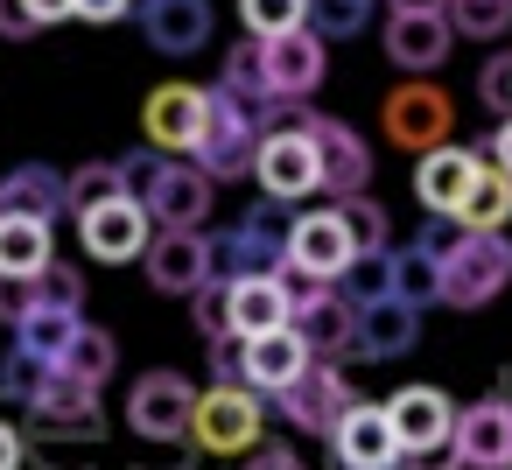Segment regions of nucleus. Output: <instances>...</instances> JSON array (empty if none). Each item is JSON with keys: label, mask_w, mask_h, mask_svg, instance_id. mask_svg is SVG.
Returning a JSON list of instances; mask_svg holds the SVG:
<instances>
[{"label": "nucleus", "mask_w": 512, "mask_h": 470, "mask_svg": "<svg viewBox=\"0 0 512 470\" xmlns=\"http://www.w3.org/2000/svg\"><path fill=\"white\" fill-rule=\"evenodd\" d=\"M477 99H484L498 120H512V57H491V64H484V78H477Z\"/></svg>", "instance_id": "41"}, {"label": "nucleus", "mask_w": 512, "mask_h": 470, "mask_svg": "<svg viewBox=\"0 0 512 470\" xmlns=\"http://www.w3.org/2000/svg\"><path fill=\"white\" fill-rule=\"evenodd\" d=\"M141 260H148L155 295H197L211 281V239L204 232H155L141 246Z\"/></svg>", "instance_id": "21"}, {"label": "nucleus", "mask_w": 512, "mask_h": 470, "mask_svg": "<svg viewBox=\"0 0 512 470\" xmlns=\"http://www.w3.org/2000/svg\"><path fill=\"white\" fill-rule=\"evenodd\" d=\"M505 281H512V239L505 232L463 225V239L435 260V302H449V309H484L505 295Z\"/></svg>", "instance_id": "2"}, {"label": "nucleus", "mask_w": 512, "mask_h": 470, "mask_svg": "<svg viewBox=\"0 0 512 470\" xmlns=\"http://www.w3.org/2000/svg\"><path fill=\"white\" fill-rule=\"evenodd\" d=\"M78 323H85L78 309H29V316L15 323V344H22V351H36L43 365H57V351L71 344V330H78Z\"/></svg>", "instance_id": "32"}, {"label": "nucleus", "mask_w": 512, "mask_h": 470, "mask_svg": "<svg viewBox=\"0 0 512 470\" xmlns=\"http://www.w3.org/2000/svg\"><path fill=\"white\" fill-rule=\"evenodd\" d=\"M29 36H36L29 0H0V43H29Z\"/></svg>", "instance_id": "47"}, {"label": "nucleus", "mask_w": 512, "mask_h": 470, "mask_svg": "<svg viewBox=\"0 0 512 470\" xmlns=\"http://www.w3.org/2000/svg\"><path fill=\"white\" fill-rule=\"evenodd\" d=\"M351 260V232H344V218H337V204L330 211H302L295 225H288V274H309V281H337V267Z\"/></svg>", "instance_id": "19"}, {"label": "nucleus", "mask_w": 512, "mask_h": 470, "mask_svg": "<svg viewBox=\"0 0 512 470\" xmlns=\"http://www.w3.org/2000/svg\"><path fill=\"white\" fill-rule=\"evenodd\" d=\"M449 43H456V29L442 22V8H386V57H393V71L428 78V71H442Z\"/></svg>", "instance_id": "17"}, {"label": "nucleus", "mask_w": 512, "mask_h": 470, "mask_svg": "<svg viewBox=\"0 0 512 470\" xmlns=\"http://www.w3.org/2000/svg\"><path fill=\"white\" fill-rule=\"evenodd\" d=\"M449 442L463 470H512V372H498V386L449 421Z\"/></svg>", "instance_id": "8"}, {"label": "nucleus", "mask_w": 512, "mask_h": 470, "mask_svg": "<svg viewBox=\"0 0 512 470\" xmlns=\"http://www.w3.org/2000/svg\"><path fill=\"white\" fill-rule=\"evenodd\" d=\"M288 120H295V127L309 134V148H316V190H330V197L372 190V148H365V134H358L351 120H330V113H309V106H295Z\"/></svg>", "instance_id": "5"}, {"label": "nucleus", "mask_w": 512, "mask_h": 470, "mask_svg": "<svg viewBox=\"0 0 512 470\" xmlns=\"http://www.w3.org/2000/svg\"><path fill=\"white\" fill-rule=\"evenodd\" d=\"M239 22L246 36H288L309 22V0H239Z\"/></svg>", "instance_id": "37"}, {"label": "nucleus", "mask_w": 512, "mask_h": 470, "mask_svg": "<svg viewBox=\"0 0 512 470\" xmlns=\"http://www.w3.org/2000/svg\"><path fill=\"white\" fill-rule=\"evenodd\" d=\"M190 407H197V386L183 372H169V365H155V372H141L127 386V428L141 442H183L190 435Z\"/></svg>", "instance_id": "9"}, {"label": "nucleus", "mask_w": 512, "mask_h": 470, "mask_svg": "<svg viewBox=\"0 0 512 470\" xmlns=\"http://www.w3.org/2000/svg\"><path fill=\"white\" fill-rule=\"evenodd\" d=\"M372 15H379V0H309V29H316L323 43H344V36H358Z\"/></svg>", "instance_id": "35"}, {"label": "nucleus", "mask_w": 512, "mask_h": 470, "mask_svg": "<svg viewBox=\"0 0 512 470\" xmlns=\"http://www.w3.org/2000/svg\"><path fill=\"white\" fill-rule=\"evenodd\" d=\"M484 162L512 176V120H498V134H491V148H484Z\"/></svg>", "instance_id": "50"}, {"label": "nucleus", "mask_w": 512, "mask_h": 470, "mask_svg": "<svg viewBox=\"0 0 512 470\" xmlns=\"http://www.w3.org/2000/svg\"><path fill=\"white\" fill-rule=\"evenodd\" d=\"M267 400H274V414H281L295 435H316V442H323V435L344 421V407H351L358 393H351V379H344L337 358H309V365H302L288 386H274Z\"/></svg>", "instance_id": "4"}, {"label": "nucleus", "mask_w": 512, "mask_h": 470, "mask_svg": "<svg viewBox=\"0 0 512 470\" xmlns=\"http://www.w3.org/2000/svg\"><path fill=\"white\" fill-rule=\"evenodd\" d=\"M134 15H141V36L148 50L162 57H197L211 43V0H134Z\"/></svg>", "instance_id": "20"}, {"label": "nucleus", "mask_w": 512, "mask_h": 470, "mask_svg": "<svg viewBox=\"0 0 512 470\" xmlns=\"http://www.w3.org/2000/svg\"><path fill=\"white\" fill-rule=\"evenodd\" d=\"M43 260H57V239L43 218H0V274H36Z\"/></svg>", "instance_id": "29"}, {"label": "nucleus", "mask_w": 512, "mask_h": 470, "mask_svg": "<svg viewBox=\"0 0 512 470\" xmlns=\"http://www.w3.org/2000/svg\"><path fill=\"white\" fill-rule=\"evenodd\" d=\"M323 442H330L337 470H393V463H400V435H393L386 407H372V400H351L344 421H337Z\"/></svg>", "instance_id": "18"}, {"label": "nucleus", "mask_w": 512, "mask_h": 470, "mask_svg": "<svg viewBox=\"0 0 512 470\" xmlns=\"http://www.w3.org/2000/svg\"><path fill=\"white\" fill-rule=\"evenodd\" d=\"M281 260H288V218H281L274 197L253 204L239 225H225V232L211 239V274H218V281H239V274H281Z\"/></svg>", "instance_id": "6"}, {"label": "nucleus", "mask_w": 512, "mask_h": 470, "mask_svg": "<svg viewBox=\"0 0 512 470\" xmlns=\"http://www.w3.org/2000/svg\"><path fill=\"white\" fill-rule=\"evenodd\" d=\"M274 323H288V281L281 274H239V281H225V330L232 337H260Z\"/></svg>", "instance_id": "23"}, {"label": "nucleus", "mask_w": 512, "mask_h": 470, "mask_svg": "<svg viewBox=\"0 0 512 470\" xmlns=\"http://www.w3.org/2000/svg\"><path fill=\"white\" fill-rule=\"evenodd\" d=\"M393 295H400V302H414V309H428V302H435V260H428L421 246L393 253Z\"/></svg>", "instance_id": "38"}, {"label": "nucleus", "mask_w": 512, "mask_h": 470, "mask_svg": "<svg viewBox=\"0 0 512 470\" xmlns=\"http://www.w3.org/2000/svg\"><path fill=\"white\" fill-rule=\"evenodd\" d=\"M456 218H463L470 232H505V225H512V176L491 169V162H477V176H470Z\"/></svg>", "instance_id": "27"}, {"label": "nucleus", "mask_w": 512, "mask_h": 470, "mask_svg": "<svg viewBox=\"0 0 512 470\" xmlns=\"http://www.w3.org/2000/svg\"><path fill=\"white\" fill-rule=\"evenodd\" d=\"M337 218H344V232H351V253H386V211L372 204V190L337 197Z\"/></svg>", "instance_id": "36"}, {"label": "nucleus", "mask_w": 512, "mask_h": 470, "mask_svg": "<svg viewBox=\"0 0 512 470\" xmlns=\"http://www.w3.org/2000/svg\"><path fill=\"white\" fill-rule=\"evenodd\" d=\"M29 463V442H22V428L15 421H0V470H22Z\"/></svg>", "instance_id": "49"}, {"label": "nucleus", "mask_w": 512, "mask_h": 470, "mask_svg": "<svg viewBox=\"0 0 512 470\" xmlns=\"http://www.w3.org/2000/svg\"><path fill=\"white\" fill-rule=\"evenodd\" d=\"M239 470H309V463H302L288 442H260V449H246V456H239Z\"/></svg>", "instance_id": "46"}, {"label": "nucleus", "mask_w": 512, "mask_h": 470, "mask_svg": "<svg viewBox=\"0 0 512 470\" xmlns=\"http://www.w3.org/2000/svg\"><path fill=\"white\" fill-rule=\"evenodd\" d=\"M43 372H50V365H43L36 351H22V344H15L8 358H0V400H22V407H29V393L43 386Z\"/></svg>", "instance_id": "39"}, {"label": "nucleus", "mask_w": 512, "mask_h": 470, "mask_svg": "<svg viewBox=\"0 0 512 470\" xmlns=\"http://www.w3.org/2000/svg\"><path fill=\"white\" fill-rule=\"evenodd\" d=\"M183 302L197 309V330H204V337H218V330H225V281H218V274H211L197 295H183Z\"/></svg>", "instance_id": "44"}, {"label": "nucleus", "mask_w": 512, "mask_h": 470, "mask_svg": "<svg viewBox=\"0 0 512 470\" xmlns=\"http://www.w3.org/2000/svg\"><path fill=\"white\" fill-rule=\"evenodd\" d=\"M393 470H463V456H456V442L442 435V442H421V449H400V463Z\"/></svg>", "instance_id": "45"}, {"label": "nucleus", "mask_w": 512, "mask_h": 470, "mask_svg": "<svg viewBox=\"0 0 512 470\" xmlns=\"http://www.w3.org/2000/svg\"><path fill=\"white\" fill-rule=\"evenodd\" d=\"M260 428H267V407H260L253 386H197V407H190V435L183 442H197L204 456L239 463L246 449L267 442Z\"/></svg>", "instance_id": "3"}, {"label": "nucleus", "mask_w": 512, "mask_h": 470, "mask_svg": "<svg viewBox=\"0 0 512 470\" xmlns=\"http://www.w3.org/2000/svg\"><path fill=\"white\" fill-rule=\"evenodd\" d=\"M421 344V309L400 302V295H379L365 309H351V337H344V358L358 365H379V358H400Z\"/></svg>", "instance_id": "15"}, {"label": "nucleus", "mask_w": 512, "mask_h": 470, "mask_svg": "<svg viewBox=\"0 0 512 470\" xmlns=\"http://www.w3.org/2000/svg\"><path fill=\"white\" fill-rule=\"evenodd\" d=\"M260 71H267V85H274L281 106H302V99L323 92L330 50H323V36L302 22V29H288V36H260Z\"/></svg>", "instance_id": "11"}, {"label": "nucleus", "mask_w": 512, "mask_h": 470, "mask_svg": "<svg viewBox=\"0 0 512 470\" xmlns=\"http://www.w3.org/2000/svg\"><path fill=\"white\" fill-rule=\"evenodd\" d=\"M386 421H393L400 449H421V442H442V435H449L456 407H449V393H435V386H400V393L386 400Z\"/></svg>", "instance_id": "26"}, {"label": "nucleus", "mask_w": 512, "mask_h": 470, "mask_svg": "<svg viewBox=\"0 0 512 470\" xmlns=\"http://www.w3.org/2000/svg\"><path fill=\"white\" fill-rule=\"evenodd\" d=\"M288 330L316 351V358H344V337H351V302L330 288V281H309V274H288Z\"/></svg>", "instance_id": "13"}, {"label": "nucleus", "mask_w": 512, "mask_h": 470, "mask_svg": "<svg viewBox=\"0 0 512 470\" xmlns=\"http://www.w3.org/2000/svg\"><path fill=\"white\" fill-rule=\"evenodd\" d=\"M288 113H295V106H288ZM253 176H260V190H267L274 204H302V197H316V148H309V134H302L295 120L267 127L260 148H253Z\"/></svg>", "instance_id": "12"}, {"label": "nucleus", "mask_w": 512, "mask_h": 470, "mask_svg": "<svg viewBox=\"0 0 512 470\" xmlns=\"http://www.w3.org/2000/svg\"><path fill=\"white\" fill-rule=\"evenodd\" d=\"M477 162H484V148H456V141L428 148V155L414 162V197H421V211H456L463 190H470V176H477Z\"/></svg>", "instance_id": "22"}, {"label": "nucleus", "mask_w": 512, "mask_h": 470, "mask_svg": "<svg viewBox=\"0 0 512 470\" xmlns=\"http://www.w3.org/2000/svg\"><path fill=\"white\" fill-rule=\"evenodd\" d=\"M442 22L470 43H498L512 29V0H442Z\"/></svg>", "instance_id": "33"}, {"label": "nucleus", "mask_w": 512, "mask_h": 470, "mask_svg": "<svg viewBox=\"0 0 512 470\" xmlns=\"http://www.w3.org/2000/svg\"><path fill=\"white\" fill-rule=\"evenodd\" d=\"M29 309H36V274H0V323L15 330Z\"/></svg>", "instance_id": "43"}, {"label": "nucleus", "mask_w": 512, "mask_h": 470, "mask_svg": "<svg viewBox=\"0 0 512 470\" xmlns=\"http://www.w3.org/2000/svg\"><path fill=\"white\" fill-rule=\"evenodd\" d=\"M64 197H71V211H85V204H106V197H134V190H127L120 162H85V169L64 176Z\"/></svg>", "instance_id": "34"}, {"label": "nucleus", "mask_w": 512, "mask_h": 470, "mask_svg": "<svg viewBox=\"0 0 512 470\" xmlns=\"http://www.w3.org/2000/svg\"><path fill=\"white\" fill-rule=\"evenodd\" d=\"M29 463L36 470H99V442L92 435H64V428H22Z\"/></svg>", "instance_id": "30"}, {"label": "nucleus", "mask_w": 512, "mask_h": 470, "mask_svg": "<svg viewBox=\"0 0 512 470\" xmlns=\"http://www.w3.org/2000/svg\"><path fill=\"white\" fill-rule=\"evenodd\" d=\"M379 127H386V141H393V148L428 155V148H442V141L456 134V99H449L442 85H428V78H407L400 92H386Z\"/></svg>", "instance_id": "7"}, {"label": "nucleus", "mask_w": 512, "mask_h": 470, "mask_svg": "<svg viewBox=\"0 0 512 470\" xmlns=\"http://www.w3.org/2000/svg\"><path fill=\"white\" fill-rule=\"evenodd\" d=\"M113 365H120V344H113L99 323H78V330H71V344L57 351V372H71V379H85V386H99V393H106Z\"/></svg>", "instance_id": "28"}, {"label": "nucleus", "mask_w": 512, "mask_h": 470, "mask_svg": "<svg viewBox=\"0 0 512 470\" xmlns=\"http://www.w3.org/2000/svg\"><path fill=\"white\" fill-rule=\"evenodd\" d=\"M309 358H316V351H309L288 323H274V330L246 337V386H253V393H274V386H288Z\"/></svg>", "instance_id": "25"}, {"label": "nucleus", "mask_w": 512, "mask_h": 470, "mask_svg": "<svg viewBox=\"0 0 512 470\" xmlns=\"http://www.w3.org/2000/svg\"><path fill=\"white\" fill-rule=\"evenodd\" d=\"M456 239H463V218H456V211H428V225L414 232V246H421L428 260H442V253H449Z\"/></svg>", "instance_id": "42"}, {"label": "nucleus", "mask_w": 512, "mask_h": 470, "mask_svg": "<svg viewBox=\"0 0 512 470\" xmlns=\"http://www.w3.org/2000/svg\"><path fill=\"white\" fill-rule=\"evenodd\" d=\"M155 239V218L141 211V197H106V204H85L78 211V246L106 267H127L141 260V246Z\"/></svg>", "instance_id": "14"}, {"label": "nucleus", "mask_w": 512, "mask_h": 470, "mask_svg": "<svg viewBox=\"0 0 512 470\" xmlns=\"http://www.w3.org/2000/svg\"><path fill=\"white\" fill-rule=\"evenodd\" d=\"M386 8H442V0H386Z\"/></svg>", "instance_id": "52"}, {"label": "nucleus", "mask_w": 512, "mask_h": 470, "mask_svg": "<svg viewBox=\"0 0 512 470\" xmlns=\"http://www.w3.org/2000/svg\"><path fill=\"white\" fill-rule=\"evenodd\" d=\"M204 344H211V379H218V386H246V337L218 330V337H204Z\"/></svg>", "instance_id": "40"}, {"label": "nucleus", "mask_w": 512, "mask_h": 470, "mask_svg": "<svg viewBox=\"0 0 512 470\" xmlns=\"http://www.w3.org/2000/svg\"><path fill=\"white\" fill-rule=\"evenodd\" d=\"M351 309H365V302H379V295H393V246L386 253H351L344 267H337V281H330Z\"/></svg>", "instance_id": "31"}, {"label": "nucleus", "mask_w": 512, "mask_h": 470, "mask_svg": "<svg viewBox=\"0 0 512 470\" xmlns=\"http://www.w3.org/2000/svg\"><path fill=\"white\" fill-rule=\"evenodd\" d=\"M29 15H36V29H50V22H71V0H29Z\"/></svg>", "instance_id": "51"}, {"label": "nucleus", "mask_w": 512, "mask_h": 470, "mask_svg": "<svg viewBox=\"0 0 512 470\" xmlns=\"http://www.w3.org/2000/svg\"><path fill=\"white\" fill-rule=\"evenodd\" d=\"M127 190L155 218V232H204L211 218V176L190 155H120Z\"/></svg>", "instance_id": "1"}, {"label": "nucleus", "mask_w": 512, "mask_h": 470, "mask_svg": "<svg viewBox=\"0 0 512 470\" xmlns=\"http://www.w3.org/2000/svg\"><path fill=\"white\" fill-rule=\"evenodd\" d=\"M64 211H71V197H64V176L50 162H22V169L0 176V218H43V225H57Z\"/></svg>", "instance_id": "24"}, {"label": "nucleus", "mask_w": 512, "mask_h": 470, "mask_svg": "<svg viewBox=\"0 0 512 470\" xmlns=\"http://www.w3.org/2000/svg\"><path fill=\"white\" fill-rule=\"evenodd\" d=\"M71 15L78 22H120V15H134V0H71Z\"/></svg>", "instance_id": "48"}, {"label": "nucleus", "mask_w": 512, "mask_h": 470, "mask_svg": "<svg viewBox=\"0 0 512 470\" xmlns=\"http://www.w3.org/2000/svg\"><path fill=\"white\" fill-rule=\"evenodd\" d=\"M204 92H211V85H204ZM253 148H260V127H253L232 99L211 92V106H204V134L190 141V162H197L211 183H239V176L253 169Z\"/></svg>", "instance_id": "10"}, {"label": "nucleus", "mask_w": 512, "mask_h": 470, "mask_svg": "<svg viewBox=\"0 0 512 470\" xmlns=\"http://www.w3.org/2000/svg\"><path fill=\"white\" fill-rule=\"evenodd\" d=\"M204 106H211L204 85H183V78L155 85L148 106H141V134H148V148H155V155H190V141L204 134Z\"/></svg>", "instance_id": "16"}]
</instances>
